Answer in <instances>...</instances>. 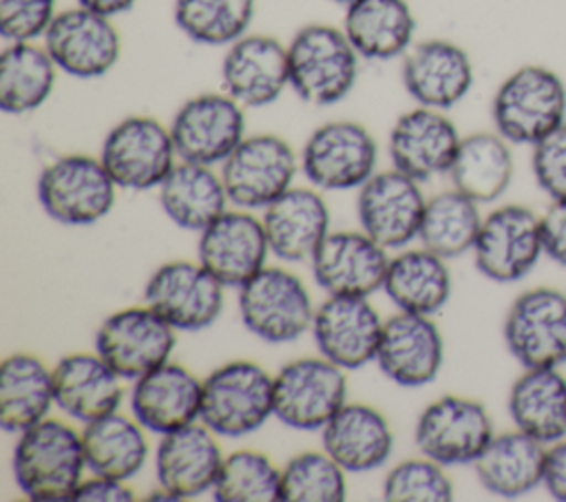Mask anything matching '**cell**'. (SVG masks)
Segmentation results:
<instances>
[{"instance_id":"44","label":"cell","mask_w":566,"mask_h":502,"mask_svg":"<svg viewBox=\"0 0 566 502\" xmlns=\"http://www.w3.org/2000/svg\"><path fill=\"white\" fill-rule=\"evenodd\" d=\"M382 498L389 502H449L453 482L444 467L427 456L400 460L382 480Z\"/></svg>"},{"instance_id":"49","label":"cell","mask_w":566,"mask_h":502,"mask_svg":"<svg viewBox=\"0 0 566 502\" xmlns=\"http://www.w3.org/2000/svg\"><path fill=\"white\" fill-rule=\"evenodd\" d=\"M542 487L551 498L566 502V438L548 445Z\"/></svg>"},{"instance_id":"40","label":"cell","mask_w":566,"mask_h":502,"mask_svg":"<svg viewBox=\"0 0 566 502\" xmlns=\"http://www.w3.org/2000/svg\"><path fill=\"white\" fill-rule=\"evenodd\" d=\"M482 219L480 203L451 186L427 199L418 241L447 261L462 257L473 250Z\"/></svg>"},{"instance_id":"1","label":"cell","mask_w":566,"mask_h":502,"mask_svg":"<svg viewBox=\"0 0 566 502\" xmlns=\"http://www.w3.org/2000/svg\"><path fill=\"white\" fill-rule=\"evenodd\" d=\"M86 469L82 431L57 418H44L18 433L13 480L35 502L71 500Z\"/></svg>"},{"instance_id":"30","label":"cell","mask_w":566,"mask_h":502,"mask_svg":"<svg viewBox=\"0 0 566 502\" xmlns=\"http://www.w3.org/2000/svg\"><path fill=\"white\" fill-rule=\"evenodd\" d=\"M321 449L347 473L380 469L394 451L389 420L371 405L345 402L321 429Z\"/></svg>"},{"instance_id":"37","label":"cell","mask_w":566,"mask_h":502,"mask_svg":"<svg viewBox=\"0 0 566 502\" xmlns=\"http://www.w3.org/2000/svg\"><path fill=\"white\" fill-rule=\"evenodd\" d=\"M382 290L400 312L433 316L451 299L447 259L422 245L402 250L389 259Z\"/></svg>"},{"instance_id":"47","label":"cell","mask_w":566,"mask_h":502,"mask_svg":"<svg viewBox=\"0 0 566 502\" xmlns=\"http://www.w3.org/2000/svg\"><path fill=\"white\" fill-rule=\"evenodd\" d=\"M71 500L73 502H133L135 493L130 487H126L124 480L91 473L86 480L82 478Z\"/></svg>"},{"instance_id":"35","label":"cell","mask_w":566,"mask_h":502,"mask_svg":"<svg viewBox=\"0 0 566 502\" xmlns=\"http://www.w3.org/2000/svg\"><path fill=\"white\" fill-rule=\"evenodd\" d=\"M513 172L511 144L497 130H480L460 139L449 179L455 190L482 206L497 201L509 190Z\"/></svg>"},{"instance_id":"51","label":"cell","mask_w":566,"mask_h":502,"mask_svg":"<svg viewBox=\"0 0 566 502\" xmlns=\"http://www.w3.org/2000/svg\"><path fill=\"white\" fill-rule=\"evenodd\" d=\"M327 2L338 4V7H343V9H345V7H349V4H352V2H356V0H327Z\"/></svg>"},{"instance_id":"8","label":"cell","mask_w":566,"mask_h":502,"mask_svg":"<svg viewBox=\"0 0 566 502\" xmlns=\"http://www.w3.org/2000/svg\"><path fill=\"white\" fill-rule=\"evenodd\" d=\"M376 137L354 119L316 126L301 148V172L318 190H358L376 172Z\"/></svg>"},{"instance_id":"9","label":"cell","mask_w":566,"mask_h":502,"mask_svg":"<svg viewBox=\"0 0 566 502\" xmlns=\"http://www.w3.org/2000/svg\"><path fill=\"white\" fill-rule=\"evenodd\" d=\"M347 402L345 369L325 356H303L274 374V418L298 431H321Z\"/></svg>"},{"instance_id":"16","label":"cell","mask_w":566,"mask_h":502,"mask_svg":"<svg viewBox=\"0 0 566 502\" xmlns=\"http://www.w3.org/2000/svg\"><path fill=\"white\" fill-rule=\"evenodd\" d=\"M175 343L177 330L146 303L108 314L95 332V352L124 380L168 363Z\"/></svg>"},{"instance_id":"38","label":"cell","mask_w":566,"mask_h":502,"mask_svg":"<svg viewBox=\"0 0 566 502\" xmlns=\"http://www.w3.org/2000/svg\"><path fill=\"white\" fill-rule=\"evenodd\" d=\"M82 445L86 469L95 475L128 482L148 460L146 429L135 418L117 411L86 422L82 429Z\"/></svg>"},{"instance_id":"45","label":"cell","mask_w":566,"mask_h":502,"mask_svg":"<svg viewBox=\"0 0 566 502\" xmlns=\"http://www.w3.org/2000/svg\"><path fill=\"white\" fill-rule=\"evenodd\" d=\"M531 148V170L537 188L551 203L566 201V122Z\"/></svg>"},{"instance_id":"36","label":"cell","mask_w":566,"mask_h":502,"mask_svg":"<svg viewBox=\"0 0 566 502\" xmlns=\"http://www.w3.org/2000/svg\"><path fill=\"white\" fill-rule=\"evenodd\" d=\"M159 203L181 230L201 232L228 210V192L212 166L179 159L159 184Z\"/></svg>"},{"instance_id":"50","label":"cell","mask_w":566,"mask_h":502,"mask_svg":"<svg viewBox=\"0 0 566 502\" xmlns=\"http://www.w3.org/2000/svg\"><path fill=\"white\" fill-rule=\"evenodd\" d=\"M137 0H75V4L80 7H86L99 15H106V18H115L119 13H126L135 7Z\"/></svg>"},{"instance_id":"22","label":"cell","mask_w":566,"mask_h":502,"mask_svg":"<svg viewBox=\"0 0 566 502\" xmlns=\"http://www.w3.org/2000/svg\"><path fill=\"white\" fill-rule=\"evenodd\" d=\"M460 133L444 111L416 106L396 117L387 150L391 168L409 175L416 181H429L449 175L460 146Z\"/></svg>"},{"instance_id":"29","label":"cell","mask_w":566,"mask_h":502,"mask_svg":"<svg viewBox=\"0 0 566 502\" xmlns=\"http://www.w3.org/2000/svg\"><path fill=\"white\" fill-rule=\"evenodd\" d=\"M270 252L287 263L310 261L329 232V208L318 188L292 186L263 210Z\"/></svg>"},{"instance_id":"4","label":"cell","mask_w":566,"mask_h":502,"mask_svg":"<svg viewBox=\"0 0 566 502\" xmlns=\"http://www.w3.org/2000/svg\"><path fill=\"white\" fill-rule=\"evenodd\" d=\"M274 416V376L254 360H230L201 380L199 420L221 438H245Z\"/></svg>"},{"instance_id":"24","label":"cell","mask_w":566,"mask_h":502,"mask_svg":"<svg viewBox=\"0 0 566 502\" xmlns=\"http://www.w3.org/2000/svg\"><path fill=\"white\" fill-rule=\"evenodd\" d=\"M402 86L418 106L449 111L460 104L473 86V62L469 53L444 38L413 42L402 55Z\"/></svg>"},{"instance_id":"14","label":"cell","mask_w":566,"mask_h":502,"mask_svg":"<svg viewBox=\"0 0 566 502\" xmlns=\"http://www.w3.org/2000/svg\"><path fill=\"white\" fill-rule=\"evenodd\" d=\"M226 285L199 261H166L144 285V303L177 332H201L223 310Z\"/></svg>"},{"instance_id":"11","label":"cell","mask_w":566,"mask_h":502,"mask_svg":"<svg viewBox=\"0 0 566 502\" xmlns=\"http://www.w3.org/2000/svg\"><path fill=\"white\" fill-rule=\"evenodd\" d=\"M471 252L482 276L495 283H517L544 257L542 217L522 203L493 208L482 219Z\"/></svg>"},{"instance_id":"32","label":"cell","mask_w":566,"mask_h":502,"mask_svg":"<svg viewBox=\"0 0 566 502\" xmlns=\"http://www.w3.org/2000/svg\"><path fill=\"white\" fill-rule=\"evenodd\" d=\"M515 429L546 447L566 438V376L559 367H524L506 398Z\"/></svg>"},{"instance_id":"48","label":"cell","mask_w":566,"mask_h":502,"mask_svg":"<svg viewBox=\"0 0 566 502\" xmlns=\"http://www.w3.org/2000/svg\"><path fill=\"white\" fill-rule=\"evenodd\" d=\"M544 254L566 268V201H555L542 215Z\"/></svg>"},{"instance_id":"28","label":"cell","mask_w":566,"mask_h":502,"mask_svg":"<svg viewBox=\"0 0 566 502\" xmlns=\"http://www.w3.org/2000/svg\"><path fill=\"white\" fill-rule=\"evenodd\" d=\"M122 380L97 352L66 354L53 367L55 407L82 425L93 422L119 409Z\"/></svg>"},{"instance_id":"17","label":"cell","mask_w":566,"mask_h":502,"mask_svg":"<svg viewBox=\"0 0 566 502\" xmlns=\"http://www.w3.org/2000/svg\"><path fill=\"white\" fill-rule=\"evenodd\" d=\"M42 44L62 73L80 80L106 75L122 53V38L113 18L80 4L55 13Z\"/></svg>"},{"instance_id":"19","label":"cell","mask_w":566,"mask_h":502,"mask_svg":"<svg viewBox=\"0 0 566 502\" xmlns=\"http://www.w3.org/2000/svg\"><path fill=\"white\" fill-rule=\"evenodd\" d=\"M310 265L314 281L327 294L371 296L385 285L389 254L365 230H329Z\"/></svg>"},{"instance_id":"2","label":"cell","mask_w":566,"mask_h":502,"mask_svg":"<svg viewBox=\"0 0 566 502\" xmlns=\"http://www.w3.org/2000/svg\"><path fill=\"white\" fill-rule=\"evenodd\" d=\"M360 60L343 27L305 24L287 42L290 88L312 106H334L354 91Z\"/></svg>"},{"instance_id":"3","label":"cell","mask_w":566,"mask_h":502,"mask_svg":"<svg viewBox=\"0 0 566 502\" xmlns=\"http://www.w3.org/2000/svg\"><path fill=\"white\" fill-rule=\"evenodd\" d=\"M493 128L517 146H533L566 122V84L544 64L509 73L491 100Z\"/></svg>"},{"instance_id":"13","label":"cell","mask_w":566,"mask_h":502,"mask_svg":"<svg viewBox=\"0 0 566 502\" xmlns=\"http://www.w3.org/2000/svg\"><path fill=\"white\" fill-rule=\"evenodd\" d=\"M502 336L522 367H562L566 363V294L548 285L522 292L504 316Z\"/></svg>"},{"instance_id":"21","label":"cell","mask_w":566,"mask_h":502,"mask_svg":"<svg viewBox=\"0 0 566 502\" xmlns=\"http://www.w3.org/2000/svg\"><path fill=\"white\" fill-rule=\"evenodd\" d=\"M221 88L243 108L274 104L290 88L287 44L268 33H245L226 46Z\"/></svg>"},{"instance_id":"39","label":"cell","mask_w":566,"mask_h":502,"mask_svg":"<svg viewBox=\"0 0 566 502\" xmlns=\"http://www.w3.org/2000/svg\"><path fill=\"white\" fill-rule=\"evenodd\" d=\"M57 71L44 44L7 42L0 53V108L9 115L38 111L51 97Z\"/></svg>"},{"instance_id":"12","label":"cell","mask_w":566,"mask_h":502,"mask_svg":"<svg viewBox=\"0 0 566 502\" xmlns=\"http://www.w3.org/2000/svg\"><path fill=\"white\" fill-rule=\"evenodd\" d=\"M495 436L493 420L480 400L447 394L429 402L413 427L418 451L442 467L473 464Z\"/></svg>"},{"instance_id":"23","label":"cell","mask_w":566,"mask_h":502,"mask_svg":"<svg viewBox=\"0 0 566 502\" xmlns=\"http://www.w3.org/2000/svg\"><path fill=\"white\" fill-rule=\"evenodd\" d=\"M268 257L270 243L263 221L250 210H226L199 232L197 261L226 287L239 290L268 265Z\"/></svg>"},{"instance_id":"27","label":"cell","mask_w":566,"mask_h":502,"mask_svg":"<svg viewBox=\"0 0 566 502\" xmlns=\"http://www.w3.org/2000/svg\"><path fill=\"white\" fill-rule=\"evenodd\" d=\"M133 418L150 433L164 436L199 420L201 378L179 363H164L133 380Z\"/></svg>"},{"instance_id":"15","label":"cell","mask_w":566,"mask_h":502,"mask_svg":"<svg viewBox=\"0 0 566 502\" xmlns=\"http://www.w3.org/2000/svg\"><path fill=\"white\" fill-rule=\"evenodd\" d=\"M177 157L192 164H221L245 137V108L226 91L188 97L170 119Z\"/></svg>"},{"instance_id":"31","label":"cell","mask_w":566,"mask_h":502,"mask_svg":"<svg viewBox=\"0 0 566 502\" xmlns=\"http://www.w3.org/2000/svg\"><path fill=\"white\" fill-rule=\"evenodd\" d=\"M546 449L520 429L495 433L473 462L475 478L491 495L522 498L542 484Z\"/></svg>"},{"instance_id":"26","label":"cell","mask_w":566,"mask_h":502,"mask_svg":"<svg viewBox=\"0 0 566 502\" xmlns=\"http://www.w3.org/2000/svg\"><path fill=\"white\" fill-rule=\"evenodd\" d=\"M223 462L217 433L201 420L164 433L155 451L157 487L177 500L199 498L212 491Z\"/></svg>"},{"instance_id":"33","label":"cell","mask_w":566,"mask_h":502,"mask_svg":"<svg viewBox=\"0 0 566 502\" xmlns=\"http://www.w3.org/2000/svg\"><path fill=\"white\" fill-rule=\"evenodd\" d=\"M343 31L363 60L402 57L416 35V15L407 0H356L345 7Z\"/></svg>"},{"instance_id":"46","label":"cell","mask_w":566,"mask_h":502,"mask_svg":"<svg viewBox=\"0 0 566 502\" xmlns=\"http://www.w3.org/2000/svg\"><path fill=\"white\" fill-rule=\"evenodd\" d=\"M55 13L57 0H0V35L4 42H35Z\"/></svg>"},{"instance_id":"25","label":"cell","mask_w":566,"mask_h":502,"mask_svg":"<svg viewBox=\"0 0 566 502\" xmlns=\"http://www.w3.org/2000/svg\"><path fill=\"white\" fill-rule=\"evenodd\" d=\"M444 363V341L431 316L396 312L382 323L376 365L400 387L433 383Z\"/></svg>"},{"instance_id":"7","label":"cell","mask_w":566,"mask_h":502,"mask_svg":"<svg viewBox=\"0 0 566 502\" xmlns=\"http://www.w3.org/2000/svg\"><path fill=\"white\" fill-rule=\"evenodd\" d=\"M219 166L232 206L243 210H265L292 188L301 168V157L283 137L274 133H256L245 135Z\"/></svg>"},{"instance_id":"5","label":"cell","mask_w":566,"mask_h":502,"mask_svg":"<svg viewBox=\"0 0 566 502\" xmlns=\"http://www.w3.org/2000/svg\"><path fill=\"white\" fill-rule=\"evenodd\" d=\"M35 192L42 210L53 221L62 226H93L111 212L117 184L99 157L71 153L55 157L42 168Z\"/></svg>"},{"instance_id":"20","label":"cell","mask_w":566,"mask_h":502,"mask_svg":"<svg viewBox=\"0 0 566 502\" xmlns=\"http://www.w3.org/2000/svg\"><path fill=\"white\" fill-rule=\"evenodd\" d=\"M382 323L369 296L327 294L314 312L310 332L321 356L352 372L376 360Z\"/></svg>"},{"instance_id":"6","label":"cell","mask_w":566,"mask_h":502,"mask_svg":"<svg viewBox=\"0 0 566 502\" xmlns=\"http://www.w3.org/2000/svg\"><path fill=\"white\" fill-rule=\"evenodd\" d=\"M243 327L265 343H292L312 330L314 303L305 283L276 265H265L239 287Z\"/></svg>"},{"instance_id":"43","label":"cell","mask_w":566,"mask_h":502,"mask_svg":"<svg viewBox=\"0 0 566 502\" xmlns=\"http://www.w3.org/2000/svg\"><path fill=\"white\" fill-rule=\"evenodd\" d=\"M279 489L281 469L261 451L239 449L223 456L212 498L217 502H274Z\"/></svg>"},{"instance_id":"42","label":"cell","mask_w":566,"mask_h":502,"mask_svg":"<svg viewBox=\"0 0 566 502\" xmlns=\"http://www.w3.org/2000/svg\"><path fill=\"white\" fill-rule=\"evenodd\" d=\"M345 469L323 449L301 451L281 467V502H343Z\"/></svg>"},{"instance_id":"18","label":"cell","mask_w":566,"mask_h":502,"mask_svg":"<svg viewBox=\"0 0 566 502\" xmlns=\"http://www.w3.org/2000/svg\"><path fill=\"white\" fill-rule=\"evenodd\" d=\"M424 206L420 181L396 168L374 172L356 197L360 230L387 250H402L418 239Z\"/></svg>"},{"instance_id":"10","label":"cell","mask_w":566,"mask_h":502,"mask_svg":"<svg viewBox=\"0 0 566 502\" xmlns=\"http://www.w3.org/2000/svg\"><path fill=\"white\" fill-rule=\"evenodd\" d=\"M99 159L117 188H159L179 161L170 128L150 115H128L104 137Z\"/></svg>"},{"instance_id":"41","label":"cell","mask_w":566,"mask_h":502,"mask_svg":"<svg viewBox=\"0 0 566 502\" xmlns=\"http://www.w3.org/2000/svg\"><path fill=\"white\" fill-rule=\"evenodd\" d=\"M256 0H175L177 29L192 42L206 46H230L254 20Z\"/></svg>"},{"instance_id":"34","label":"cell","mask_w":566,"mask_h":502,"mask_svg":"<svg viewBox=\"0 0 566 502\" xmlns=\"http://www.w3.org/2000/svg\"><path fill=\"white\" fill-rule=\"evenodd\" d=\"M53 405V369L35 354H9L0 367V427L20 433L49 418Z\"/></svg>"}]
</instances>
